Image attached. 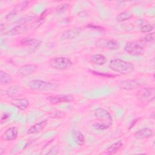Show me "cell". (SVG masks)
<instances>
[{"instance_id":"cell-16","label":"cell","mask_w":155,"mask_h":155,"mask_svg":"<svg viewBox=\"0 0 155 155\" xmlns=\"http://www.w3.org/2000/svg\"><path fill=\"white\" fill-rule=\"evenodd\" d=\"M72 138L79 145L83 146L85 143V139L84 134L78 130H73L71 132Z\"/></svg>"},{"instance_id":"cell-7","label":"cell","mask_w":155,"mask_h":155,"mask_svg":"<svg viewBox=\"0 0 155 155\" xmlns=\"http://www.w3.org/2000/svg\"><path fill=\"white\" fill-rule=\"evenodd\" d=\"M138 97L142 102L148 104L154 99L155 90L154 88H143L139 92Z\"/></svg>"},{"instance_id":"cell-2","label":"cell","mask_w":155,"mask_h":155,"mask_svg":"<svg viewBox=\"0 0 155 155\" xmlns=\"http://www.w3.org/2000/svg\"><path fill=\"white\" fill-rule=\"evenodd\" d=\"M108 65L113 71L122 74H130L134 70V66L133 63L120 59L111 60Z\"/></svg>"},{"instance_id":"cell-15","label":"cell","mask_w":155,"mask_h":155,"mask_svg":"<svg viewBox=\"0 0 155 155\" xmlns=\"http://www.w3.org/2000/svg\"><path fill=\"white\" fill-rule=\"evenodd\" d=\"M47 124V120H42L38 123H36L32 126H31L27 130V134H36L42 131V130L46 127Z\"/></svg>"},{"instance_id":"cell-30","label":"cell","mask_w":155,"mask_h":155,"mask_svg":"<svg viewBox=\"0 0 155 155\" xmlns=\"http://www.w3.org/2000/svg\"><path fill=\"white\" fill-rule=\"evenodd\" d=\"M86 27L89 28L90 29H93V30H99V31H102V30H104L105 28L100 25H97L96 24H88Z\"/></svg>"},{"instance_id":"cell-21","label":"cell","mask_w":155,"mask_h":155,"mask_svg":"<svg viewBox=\"0 0 155 155\" xmlns=\"http://www.w3.org/2000/svg\"><path fill=\"white\" fill-rule=\"evenodd\" d=\"M12 81V78L5 71H0V83L1 85H8Z\"/></svg>"},{"instance_id":"cell-31","label":"cell","mask_w":155,"mask_h":155,"mask_svg":"<svg viewBox=\"0 0 155 155\" xmlns=\"http://www.w3.org/2000/svg\"><path fill=\"white\" fill-rule=\"evenodd\" d=\"M10 117H11V115L10 113H4L2 116L1 117V123L2 124L6 122H7L10 119Z\"/></svg>"},{"instance_id":"cell-29","label":"cell","mask_w":155,"mask_h":155,"mask_svg":"<svg viewBox=\"0 0 155 155\" xmlns=\"http://www.w3.org/2000/svg\"><path fill=\"white\" fill-rule=\"evenodd\" d=\"M65 115L66 114L64 112H62L61 111H55L52 113L51 116V117H54V118H61L62 117H65Z\"/></svg>"},{"instance_id":"cell-10","label":"cell","mask_w":155,"mask_h":155,"mask_svg":"<svg viewBox=\"0 0 155 155\" xmlns=\"http://www.w3.org/2000/svg\"><path fill=\"white\" fill-rule=\"evenodd\" d=\"M119 87L124 90H134L140 87V84L136 79H127L120 81Z\"/></svg>"},{"instance_id":"cell-23","label":"cell","mask_w":155,"mask_h":155,"mask_svg":"<svg viewBox=\"0 0 155 155\" xmlns=\"http://www.w3.org/2000/svg\"><path fill=\"white\" fill-rule=\"evenodd\" d=\"M22 88L18 86H12L7 91V94L10 97H16L22 93Z\"/></svg>"},{"instance_id":"cell-32","label":"cell","mask_w":155,"mask_h":155,"mask_svg":"<svg viewBox=\"0 0 155 155\" xmlns=\"http://www.w3.org/2000/svg\"><path fill=\"white\" fill-rule=\"evenodd\" d=\"M17 14V12L13 9L12 10L11 12H10L7 15V16H5V19L7 20V21H9V20H11L15 16H16Z\"/></svg>"},{"instance_id":"cell-28","label":"cell","mask_w":155,"mask_h":155,"mask_svg":"<svg viewBox=\"0 0 155 155\" xmlns=\"http://www.w3.org/2000/svg\"><path fill=\"white\" fill-rule=\"evenodd\" d=\"M144 41L147 42H153L154 41V33H150L147 34L143 38Z\"/></svg>"},{"instance_id":"cell-26","label":"cell","mask_w":155,"mask_h":155,"mask_svg":"<svg viewBox=\"0 0 155 155\" xmlns=\"http://www.w3.org/2000/svg\"><path fill=\"white\" fill-rule=\"evenodd\" d=\"M28 1H22L21 2H20L19 4L17 5V6L15 8H14V10L18 13L19 12L22 11L24 10L28 5Z\"/></svg>"},{"instance_id":"cell-14","label":"cell","mask_w":155,"mask_h":155,"mask_svg":"<svg viewBox=\"0 0 155 155\" xmlns=\"http://www.w3.org/2000/svg\"><path fill=\"white\" fill-rule=\"evenodd\" d=\"M11 104L20 110H25L28 108L29 102L25 98H15L11 101Z\"/></svg>"},{"instance_id":"cell-18","label":"cell","mask_w":155,"mask_h":155,"mask_svg":"<svg viewBox=\"0 0 155 155\" xmlns=\"http://www.w3.org/2000/svg\"><path fill=\"white\" fill-rule=\"evenodd\" d=\"M91 61L95 65H104L107 60L105 56L101 54H94L90 57Z\"/></svg>"},{"instance_id":"cell-20","label":"cell","mask_w":155,"mask_h":155,"mask_svg":"<svg viewBox=\"0 0 155 155\" xmlns=\"http://www.w3.org/2000/svg\"><path fill=\"white\" fill-rule=\"evenodd\" d=\"M133 16V13L131 11L126 10L119 13L116 17V19L118 22H122L127 21L131 18Z\"/></svg>"},{"instance_id":"cell-25","label":"cell","mask_w":155,"mask_h":155,"mask_svg":"<svg viewBox=\"0 0 155 155\" xmlns=\"http://www.w3.org/2000/svg\"><path fill=\"white\" fill-rule=\"evenodd\" d=\"M70 7V4L68 3H62V4H61L59 5H58L56 9H55V11H56V13H62L64 12H65V11H67Z\"/></svg>"},{"instance_id":"cell-33","label":"cell","mask_w":155,"mask_h":155,"mask_svg":"<svg viewBox=\"0 0 155 155\" xmlns=\"http://www.w3.org/2000/svg\"><path fill=\"white\" fill-rule=\"evenodd\" d=\"M137 120H138V118H137V119H134L131 122V124H130V127H129V129H130V128H131L134 125H135V124L137 122Z\"/></svg>"},{"instance_id":"cell-17","label":"cell","mask_w":155,"mask_h":155,"mask_svg":"<svg viewBox=\"0 0 155 155\" xmlns=\"http://www.w3.org/2000/svg\"><path fill=\"white\" fill-rule=\"evenodd\" d=\"M41 43V41L39 39H36L35 38H31L29 37H25L21 39V44L25 46H30L34 48H36L38 47Z\"/></svg>"},{"instance_id":"cell-19","label":"cell","mask_w":155,"mask_h":155,"mask_svg":"<svg viewBox=\"0 0 155 155\" xmlns=\"http://www.w3.org/2000/svg\"><path fill=\"white\" fill-rule=\"evenodd\" d=\"M123 143L121 140H118L113 144H111L108 148H107L105 151V153L108 154H114L116 153L118 150L122 147Z\"/></svg>"},{"instance_id":"cell-27","label":"cell","mask_w":155,"mask_h":155,"mask_svg":"<svg viewBox=\"0 0 155 155\" xmlns=\"http://www.w3.org/2000/svg\"><path fill=\"white\" fill-rule=\"evenodd\" d=\"M153 28L154 27L151 24H146L141 27L140 31L142 33H150L153 30Z\"/></svg>"},{"instance_id":"cell-9","label":"cell","mask_w":155,"mask_h":155,"mask_svg":"<svg viewBox=\"0 0 155 155\" xmlns=\"http://www.w3.org/2000/svg\"><path fill=\"white\" fill-rule=\"evenodd\" d=\"M18 135V129L16 127H11L7 128L1 135V139L4 141L15 140Z\"/></svg>"},{"instance_id":"cell-1","label":"cell","mask_w":155,"mask_h":155,"mask_svg":"<svg viewBox=\"0 0 155 155\" xmlns=\"http://www.w3.org/2000/svg\"><path fill=\"white\" fill-rule=\"evenodd\" d=\"M94 116L98 122L93 125V127L98 130L108 129L112 125L113 118L110 113L105 109L98 108L94 111Z\"/></svg>"},{"instance_id":"cell-24","label":"cell","mask_w":155,"mask_h":155,"mask_svg":"<svg viewBox=\"0 0 155 155\" xmlns=\"http://www.w3.org/2000/svg\"><path fill=\"white\" fill-rule=\"evenodd\" d=\"M90 72H91L92 74H95L96 76H102L103 78H114L116 76H117V75L116 74H111L109 73H104V72H100V71H94V70H89Z\"/></svg>"},{"instance_id":"cell-6","label":"cell","mask_w":155,"mask_h":155,"mask_svg":"<svg viewBox=\"0 0 155 155\" xmlns=\"http://www.w3.org/2000/svg\"><path fill=\"white\" fill-rule=\"evenodd\" d=\"M47 99L52 105H56L62 103H69L74 101L73 96L71 94H56L49 96Z\"/></svg>"},{"instance_id":"cell-4","label":"cell","mask_w":155,"mask_h":155,"mask_svg":"<svg viewBox=\"0 0 155 155\" xmlns=\"http://www.w3.org/2000/svg\"><path fill=\"white\" fill-rule=\"evenodd\" d=\"M48 64L54 69L62 70L69 68L73 65V62L68 58L58 56L51 58L49 61Z\"/></svg>"},{"instance_id":"cell-22","label":"cell","mask_w":155,"mask_h":155,"mask_svg":"<svg viewBox=\"0 0 155 155\" xmlns=\"http://www.w3.org/2000/svg\"><path fill=\"white\" fill-rule=\"evenodd\" d=\"M120 47L119 43L116 41V40L113 39H107L105 43L104 47L107 48L108 50H117Z\"/></svg>"},{"instance_id":"cell-13","label":"cell","mask_w":155,"mask_h":155,"mask_svg":"<svg viewBox=\"0 0 155 155\" xmlns=\"http://www.w3.org/2000/svg\"><path fill=\"white\" fill-rule=\"evenodd\" d=\"M154 131L151 129L143 128L136 131L134 134V137L137 139H144L152 137L154 136Z\"/></svg>"},{"instance_id":"cell-8","label":"cell","mask_w":155,"mask_h":155,"mask_svg":"<svg viewBox=\"0 0 155 155\" xmlns=\"http://www.w3.org/2000/svg\"><path fill=\"white\" fill-rule=\"evenodd\" d=\"M82 30H83L82 28L80 27H76L69 28L64 31L62 33L60 37V40L65 41V40L74 39L75 38H76L78 36L80 35V33L82 32Z\"/></svg>"},{"instance_id":"cell-11","label":"cell","mask_w":155,"mask_h":155,"mask_svg":"<svg viewBox=\"0 0 155 155\" xmlns=\"http://www.w3.org/2000/svg\"><path fill=\"white\" fill-rule=\"evenodd\" d=\"M37 69L38 65L36 64H25L19 68L17 71V73L20 76H26L33 73Z\"/></svg>"},{"instance_id":"cell-12","label":"cell","mask_w":155,"mask_h":155,"mask_svg":"<svg viewBox=\"0 0 155 155\" xmlns=\"http://www.w3.org/2000/svg\"><path fill=\"white\" fill-rule=\"evenodd\" d=\"M31 28V25L30 27H28L27 25L25 24H21L19 25H17L14 28H12L10 30L7 31L4 33L5 35H8V36H14V35H22L24 33H25L27 31L29 30V28Z\"/></svg>"},{"instance_id":"cell-3","label":"cell","mask_w":155,"mask_h":155,"mask_svg":"<svg viewBox=\"0 0 155 155\" xmlns=\"http://www.w3.org/2000/svg\"><path fill=\"white\" fill-rule=\"evenodd\" d=\"M27 85L30 89L39 91H53L58 88V85L56 83L46 82L40 79L31 80L28 82Z\"/></svg>"},{"instance_id":"cell-5","label":"cell","mask_w":155,"mask_h":155,"mask_svg":"<svg viewBox=\"0 0 155 155\" xmlns=\"http://www.w3.org/2000/svg\"><path fill=\"white\" fill-rule=\"evenodd\" d=\"M124 50L128 54L135 56H142L145 51L143 47L136 42H127L124 47Z\"/></svg>"}]
</instances>
